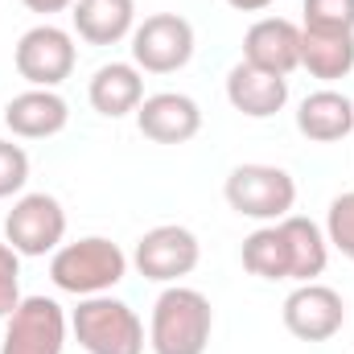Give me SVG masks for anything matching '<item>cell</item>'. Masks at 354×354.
<instances>
[{
    "label": "cell",
    "mask_w": 354,
    "mask_h": 354,
    "mask_svg": "<svg viewBox=\"0 0 354 354\" xmlns=\"http://www.w3.org/2000/svg\"><path fill=\"white\" fill-rule=\"evenodd\" d=\"M210 330H214L210 301L198 288L169 284L153 305L149 346H153V354H206Z\"/></svg>",
    "instance_id": "6da1fadb"
},
{
    "label": "cell",
    "mask_w": 354,
    "mask_h": 354,
    "mask_svg": "<svg viewBox=\"0 0 354 354\" xmlns=\"http://www.w3.org/2000/svg\"><path fill=\"white\" fill-rule=\"evenodd\" d=\"M124 276H128V256L111 239H103V235H87V239L62 243L50 256V280L62 292H75V297L111 292Z\"/></svg>",
    "instance_id": "7a4b0ae2"
},
{
    "label": "cell",
    "mask_w": 354,
    "mask_h": 354,
    "mask_svg": "<svg viewBox=\"0 0 354 354\" xmlns=\"http://www.w3.org/2000/svg\"><path fill=\"white\" fill-rule=\"evenodd\" d=\"M71 330L87 354H145V322L128 301H115L111 292L83 297L71 313Z\"/></svg>",
    "instance_id": "3957f363"
},
{
    "label": "cell",
    "mask_w": 354,
    "mask_h": 354,
    "mask_svg": "<svg viewBox=\"0 0 354 354\" xmlns=\"http://www.w3.org/2000/svg\"><path fill=\"white\" fill-rule=\"evenodd\" d=\"M223 198L235 214L256 223H280L297 206V181L276 165H235L227 174Z\"/></svg>",
    "instance_id": "277c9868"
},
{
    "label": "cell",
    "mask_w": 354,
    "mask_h": 354,
    "mask_svg": "<svg viewBox=\"0 0 354 354\" xmlns=\"http://www.w3.org/2000/svg\"><path fill=\"white\" fill-rule=\"evenodd\" d=\"M66 239V210L54 194H21L4 214V243L17 256H54Z\"/></svg>",
    "instance_id": "5b68a950"
},
{
    "label": "cell",
    "mask_w": 354,
    "mask_h": 354,
    "mask_svg": "<svg viewBox=\"0 0 354 354\" xmlns=\"http://www.w3.org/2000/svg\"><path fill=\"white\" fill-rule=\"evenodd\" d=\"M75 62H79V50H75V37L58 25H33L21 33L17 50H12V66L17 75L29 83V87H62L71 75H75Z\"/></svg>",
    "instance_id": "8992f818"
},
{
    "label": "cell",
    "mask_w": 354,
    "mask_h": 354,
    "mask_svg": "<svg viewBox=\"0 0 354 354\" xmlns=\"http://www.w3.org/2000/svg\"><path fill=\"white\" fill-rule=\"evenodd\" d=\"M194 58V25L177 12H153L132 29V62L149 75H174Z\"/></svg>",
    "instance_id": "52a82bcc"
},
{
    "label": "cell",
    "mask_w": 354,
    "mask_h": 354,
    "mask_svg": "<svg viewBox=\"0 0 354 354\" xmlns=\"http://www.w3.org/2000/svg\"><path fill=\"white\" fill-rule=\"evenodd\" d=\"M66 313L54 297H21L4 326L0 354H62L66 351Z\"/></svg>",
    "instance_id": "ba28073f"
},
{
    "label": "cell",
    "mask_w": 354,
    "mask_h": 354,
    "mask_svg": "<svg viewBox=\"0 0 354 354\" xmlns=\"http://www.w3.org/2000/svg\"><path fill=\"white\" fill-rule=\"evenodd\" d=\"M202 260V243L189 227H177V223H161L153 231H145L136 239V252H132V264L145 280H157V284H177L181 276H189Z\"/></svg>",
    "instance_id": "9c48e42d"
},
{
    "label": "cell",
    "mask_w": 354,
    "mask_h": 354,
    "mask_svg": "<svg viewBox=\"0 0 354 354\" xmlns=\"http://www.w3.org/2000/svg\"><path fill=\"white\" fill-rule=\"evenodd\" d=\"M346 326V301L330 284H297L284 301V330L301 342H330Z\"/></svg>",
    "instance_id": "30bf717a"
},
{
    "label": "cell",
    "mask_w": 354,
    "mask_h": 354,
    "mask_svg": "<svg viewBox=\"0 0 354 354\" xmlns=\"http://www.w3.org/2000/svg\"><path fill=\"white\" fill-rule=\"evenodd\" d=\"M136 128L153 145H185L202 132V107L181 91H157L136 107Z\"/></svg>",
    "instance_id": "8fae6325"
},
{
    "label": "cell",
    "mask_w": 354,
    "mask_h": 354,
    "mask_svg": "<svg viewBox=\"0 0 354 354\" xmlns=\"http://www.w3.org/2000/svg\"><path fill=\"white\" fill-rule=\"evenodd\" d=\"M243 62L288 79L301 66V25H292L288 17H260L243 33Z\"/></svg>",
    "instance_id": "7c38bea8"
},
{
    "label": "cell",
    "mask_w": 354,
    "mask_h": 354,
    "mask_svg": "<svg viewBox=\"0 0 354 354\" xmlns=\"http://www.w3.org/2000/svg\"><path fill=\"white\" fill-rule=\"evenodd\" d=\"M71 124V107L58 91L29 87L4 103V128L21 140H50Z\"/></svg>",
    "instance_id": "4fadbf2b"
},
{
    "label": "cell",
    "mask_w": 354,
    "mask_h": 354,
    "mask_svg": "<svg viewBox=\"0 0 354 354\" xmlns=\"http://www.w3.org/2000/svg\"><path fill=\"white\" fill-rule=\"evenodd\" d=\"M227 103L248 120H268L288 103V79L264 75L248 62H235L227 71Z\"/></svg>",
    "instance_id": "5bb4252c"
},
{
    "label": "cell",
    "mask_w": 354,
    "mask_h": 354,
    "mask_svg": "<svg viewBox=\"0 0 354 354\" xmlns=\"http://www.w3.org/2000/svg\"><path fill=\"white\" fill-rule=\"evenodd\" d=\"M91 107L107 120H124L145 103V75L136 62H107L91 75L87 87Z\"/></svg>",
    "instance_id": "9a60e30c"
},
{
    "label": "cell",
    "mask_w": 354,
    "mask_h": 354,
    "mask_svg": "<svg viewBox=\"0 0 354 354\" xmlns=\"http://www.w3.org/2000/svg\"><path fill=\"white\" fill-rule=\"evenodd\" d=\"M297 132L313 145H334L354 132V103L342 91H313L297 107Z\"/></svg>",
    "instance_id": "2e32d148"
},
{
    "label": "cell",
    "mask_w": 354,
    "mask_h": 354,
    "mask_svg": "<svg viewBox=\"0 0 354 354\" xmlns=\"http://www.w3.org/2000/svg\"><path fill=\"white\" fill-rule=\"evenodd\" d=\"M71 25L87 46H115L136 29V0H75Z\"/></svg>",
    "instance_id": "e0dca14e"
},
{
    "label": "cell",
    "mask_w": 354,
    "mask_h": 354,
    "mask_svg": "<svg viewBox=\"0 0 354 354\" xmlns=\"http://www.w3.org/2000/svg\"><path fill=\"white\" fill-rule=\"evenodd\" d=\"M276 227H280L284 248H288V280H297V284L317 280L326 272V264H330V239H326V231L313 218H301V214H284Z\"/></svg>",
    "instance_id": "ac0fdd59"
},
{
    "label": "cell",
    "mask_w": 354,
    "mask_h": 354,
    "mask_svg": "<svg viewBox=\"0 0 354 354\" xmlns=\"http://www.w3.org/2000/svg\"><path fill=\"white\" fill-rule=\"evenodd\" d=\"M301 66L322 79L338 83L354 71V33H334V29H305L301 25Z\"/></svg>",
    "instance_id": "d6986e66"
},
{
    "label": "cell",
    "mask_w": 354,
    "mask_h": 354,
    "mask_svg": "<svg viewBox=\"0 0 354 354\" xmlns=\"http://www.w3.org/2000/svg\"><path fill=\"white\" fill-rule=\"evenodd\" d=\"M239 256H243V268L260 280H288V248L276 223H264L260 231H252Z\"/></svg>",
    "instance_id": "ffe728a7"
},
{
    "label": "cell",
    "mask_w": 354,
    "mask_h": 354,
    "mask_svg": "<svg viewBox=\"0 0 354 354\" xmlns=\"http://www.w3.org/2000/svg\"><path fill=\"white\" fill-rule=\"evenodd\" d=\"M305 29H334L354 33V0H305Z\"/></svg>",
    "instance_id": "44dd1931"
},
{
    "label": "cell",
    "mask_w": 354,
    "mask_h": 354,
    "mask_svg": "<svg viewBox=\"0 0 354 354\" xmlns=\"http://www.w3.org/2000/svg\"><path fill=\"white\" fill-rule=\"evenodd\" d=\"M326 239H330V248H338L346 260H354V189L351 194H338V198L330 202Z\"/></svg>",
    "instance_id": "7402d4cb"
},
{
    "label": "cell",
    "mask_w": 354,
    "mask_h": 354,
    "mask_svg": "<svg viewBox=\"0 0 354 354\" xmlns=\"http://www.w3.org/2000/svg\"><path fill=\"white\" fill-rule=\"evenodd\" d=\"M29 181V153L12 140H0V198L21 194Z\"/></svg>",
    "instance_id": "603a6c76"
},
{
    "label": "cell",
    "mask_w": 354,
    "mask_h": 354,
    "mask_svg": "<svg viewBox=\"0 0 354 354\" xmlns=\"http://www.w3.org/2000/svg\"><path fill=\"white\" fill-rule=\"evenodd\" d=\"M17 305H21V276H0V322H8Z\"/></svg>",
    "instance_id": "cb8c5ba5"
},
{
    "label": "cell",
    "mask_w": 354,
    "mask_h": 354,
    "mask_svg": "<svg viewBox=\"0 0 354 354\" xmlns=\"http://www.w3.org/2000/svg\"><path fill=\"white\" fill-rule=\"evenodd\" d=\"M29 12H41V17H50V12H66L75 0H21Z\"/></svg>",
    "instance_id": "d4e9b609"
},
{
    "label": "cell",
    "mask_w": 354,
    "mask_h": 354,
    "mask_svg": "<svg viewBox=\"0 0 354 354\" xmlns=\"http://www.w3.org/2000/svg\"><path fill=\"white\" fill-rule=\"evenodd\" d=\"M0 276H21V256L8 243H0Z\"/></svg>",
    "instance_id": "484cf974"
},
{
    "label": "cell",
    "mask_w": 354,
    "mask_h": 354,
    "mask_svg": "<svg viewBox=\"0 0 354 354\" xmlns=\"http://www.w3.org/2000/svg\"><path fill=\"white\" fill-rule=\"evenodd\" d=\"M235 12H264V8H272L276 0H227Z\"/></svg>",
    "instance_id": "4316f807"
}]
</instances>
